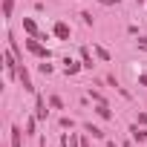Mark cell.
<instances>
[{"mask_svg": "<svg viewBox=\"0 0 147 147\" xmlns=\"http://www.w3.org/2000/svg\"><path fill=\"white\" fill-rule=\"evenodd\" d=\"M138 46H141V49H147V38H141V40H138Z\"/></svg>", "mask_w": 147, "mask_h": 147, "instance_id": "e0dca14e", "label": "cell"}, {"mask_svg": "<svg viewBox=\"0 0 147 147\" xmlns=\"http://www.w3.org/2000/svg\"><path fill=\"white\" fill-rule=\"evenodd\" d=\"M26 46H29V52H35V55H40V58H49V49H46L43 43H38V40H29Z\"/></svg>", "mask_w": 147, "mask_h": 147, "instance_id": "6da1fadb", "label": "cell"}, {"mask_svg": "<svg viewBox=\"0 0 147 147\" xmlns=\"http://www.w3.org/2000/svg\"><path fill=\"white\" fill-rule=\"evenodd\" d=\"M138 84H141V87H147V72H144V75H138Z\"/></svg>", "mask_w": 147, "mask_h": 147, "instance_id": "9a60e30c", "label": "cell"}, {"mask_svg": "<svg viewBox=\"0 0 147 147\" xmlns=\"http://www.w3.org/2000/svg\"><path fill=\"white\" fill-rule=\"evenodd\" d=\"M12 147H20V130L12 127Z\"/></svg>", "mask_w": 147, "mask_h": 147, "instance_id": "9c48e42d", "label": "cell"}, {"mask_svg": "<svg viewBox=\"0 0 147 147\" xmlns=\"http://www.w3.org/2000/svg\"><path fill=\"white\" fill-rule=\"evenodd\" d=\"M18 72H20V81H23V90H35V87H32V81H29V72H26L23 66H20Z\"/></svg>", "mask_w": 147, "mask_h": 147, "instance_id": "7a4b0ae2", "label": "cell"}, {"mask_svg": "<svg viewBox=\"0 0 147 147\" xmlns=\"http://www.w3.org/2000/svg\"><path fill=\"white\" fill-rule=\"evenodd\" d=\"M81 66H84V63H72V61H66V75H75Z\"/></svg>", "mask_w": 147, "mask_h": 147, "instance_id": "8992f818", "label": "cell"}, {"mask_svg": "<svg viewBox=\"0 0 147 147\" xmlns=\"http://www.w3.org/2000/svg\"><path fill=\"white\" fill-rule=\"evenodd\" d=\"M55 35L58 38H69V26L66 23H55Z\"/></svg>", "mask_w": 147, "mask_h": 147, "instance_id": "3957f363", "label": "cell"}, {"mask_svg": "<svg viewBox=\"0 0 147 147\" xmlns=\"http://www.w3.org/2000/svg\"><path fill=\"white\" fill-rule=\"evenodd\" d=\"M133 138H136V141H147V133L138 130V127H133Z\"/></svg>", "mask_w": 147, "mask_h": 147, "instance_id": "ba28073f", "label": "cell"}, {"mask_svg": "<svg viewBox=\"0 0 147 147\" xmlns=\"http://www.w3.org/2000/svg\"><path fill=\"white\" fill-rule=\"evenodd\" d=\"M95 113H98L101 118H110V107H107L104 101H98V110H95Z\"/></svg>", "mask_w": 147, "mask_h": 147, "instance_id": "5b68a950", "label": "cell"}, {"mask_svg": "<svg viewBox=\"0 0 147 147\" xmlns=\"http://www.w3.org/2000/svg\"><path fill=\"white\" fill-rule=\"evenodd\" d=\"M87 133H92V136H95V138H104V133H101V130H98V127H92V124H87Z\"/></svg>", "mask_w": 147, "mask_h": 147, "instance_id": "4fadbf2b", "label": "cell"}, {"mask_svg": "<svg viewBox=\"0 0 147 147\" xmlns=\"http://www.w3.org/2000/svg\"><path fill=\"white\" fill-rule=\"evenodd\" d=\"M38 118H46V104H43V98H38Z\"/></svg>", "mask_w": 147, "mask_h": 147, "instance_id": "8fae6325", "label": "cell"}, {"mask_svg": "<svg viewBox=\"0 0 147 147\" xmlns=\"http://www.w3.org/2000/svg\"><path fill=\"white\" fill-rule=\"evenodd\" d=\"M6 72L15 75V58H12V55H6Z\"/></svg>", "mask_w": 147, "mask_h": 147, "instance_id": "30bf717a", "label": "cell"}, {"mask_svg": "<svg viewBox=\"0 0 147 147\" xmlns=\"http://www.w3.org/2000/svg\"><path fill=\"white\" fill-rule=\"evenodd\" d=\"M95 52H98V58H101V61H110V52H107V49H101V46H95Z\"/></svg>", "mask_w": 147, "mask_h": 147, "instance_id": "5bb4252c", "label": "cell"}, {"mask_svg": "<svg viewBox=\"0 0 147 147\" xmlns=\"http://www.w3.org/2000/svg\"><path fill=\"white\" fill-rule=\"evenodd\" d=\"M98 3H104V6H113V3H118V0H98Z\"/></svg>", "mask_w": 147, "mask_h": 147, "instance_id": "2e32d148", "label": "cell"}, {"mask_svg": "<svg viewBox=\"0 0 147 147\" xmlns=\"http://www.w3.org/2000/svg\"><path fill=\"white\" fill-rule=\"evenodd\" d=\"M81 55H84V66H87V69H92V58H90V52H87V49H81Z\"/></svg>", "mask_w": 147, "mask_h": 147, "instance_id": "7c38bea8", "label": "cell"}, {"mask_svg": "<svg viewBox=\"0 0 147 147\" xmlns=\"http://www.w3.org/2000/svg\"><path fill=\"white\" fill-rule=\"evenodd\" d=\"M23 29H26L29 35H38V26H35V20H29V18L23 20Z\"/></svg>", "mask_w": 147, "mask_h": 147, "instance_id": "277c9868", "label": "cell"}, {"mask_svg": "<svg viewBox=\"0 0 147 147\" xmlns=\"http://www.w3.org/2000/svg\"><path fill=\"white\" fill-rule=\"evenodd\" d=\"M12 6H15V0H3V18H12Z\"/></svg>", "mask_w": 147, "mask_h": 147, "instance_id": "52a82bcc", "label": "cell"}]
</instances>
